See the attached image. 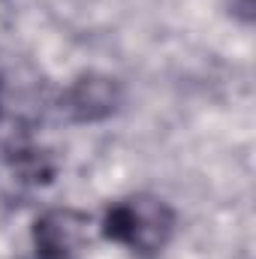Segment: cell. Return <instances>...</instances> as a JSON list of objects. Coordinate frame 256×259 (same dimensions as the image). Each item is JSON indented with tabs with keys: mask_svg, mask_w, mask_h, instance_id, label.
I'll return each mask as SVG.
<instances>
[{
	"mask_svg": "<svg viewBox=\"0 0 256 259\" xmlns=\"http://www.w3.org/2000/svg\"><path fill=\"white\" fill-rule=\"evenodd\" d=\"M175 229L172 208L157 196L139 193L124 202H115L106 214L103 232L106 238L130 247L139 256H157L169 244Z\"/></svg>",
	"mask_w": 256,
	"mask_h": 259,
	"instance_id": "6da1fadb",
	"label": "cell"
},
{
	"mask_svg": "<svg viewBox=\"0 0 256 259\" xmlns=\"http://www.w3.org/2000/svg\"><path fill=\"white\" fill-rule=\"evenodd\" d=\"M39 259H75L88 241V217L72 208L46 211L33 226Z\"/></svg>",
	"mask_w": 256,
	"mask_h": 259,
	"instance_id": "7a4b0ae2",
	"label": "cell"
},
{
	"mask_svg": "<svg viewBox=\"0 0 256 259\" xmlns=\"http://www.w3.org/2000/svg\"><path fill=\"white\" fill-rule=\"evenodd\" d=\"M121 106V84L109 75H81L72 81V88L64 97V109L75 121H103L115 115Z\"/></svg>",
	"mask_w": 256,
	"mask_h": 259,
	"instance_id": "3957f363",
	"label": "cell"
}]
</instances>
